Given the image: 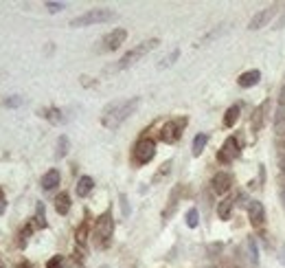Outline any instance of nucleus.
<instances>
[{"label": "nucleus", "instance_id": "obj_1", "mask_svg": "<svg viewBox=\"0 0 285 268\" xmlns=\"http://www.w3.org/2000/svg\"><path fill=\"white\" fill-rule=\"evenodd\" d=\"M138 103H141L138 97H132V99H125V101H112L110 105H105L101 115V123L108 130H117L129 115H134Z\"/></svg>", "mask_w": 285, "mask_h": 268}, {"label": "nucleus", "instance_id": "obj_2", "mask_svg": "<svg viewBox=\"0 0 285 268\" xmlns=\"http://www.w3.org/2000/svg\"><path fill=\"white\" fill-rule=\"evenodd\" d=\"M114 18H117V13H114L112 9H103V7H99V9H90V11H86V13L77 15V18H72V20H70V27H72V29L92 27V24L112 22Z\"/></svg>", "mask_w": 285, "mask_h": 268}, {"label": "nucleus", "instance_id": "obj_3", "mask_svg": "<svg viewBox=\"0 0 285 268\" xmlns=\"http://www.w3.org/2000/svg\"><path fill=\"white\" fill-rule=\"evenodd\" d=\"M112 233H114V220H112V211H105V213H101L99 218H97L94 222V246L97 248H105L110 244L112 240Z\"/></svg>", "mask_w": 285, "mask_h": 268}, {"label": "nucleus", "instance_id": "obj_4", "mask_svg": "<svg viewBox=\"0 0 285 268\" xmlns=\"http://www.w3.org/2000/svg\"><path fill=\"white\" fill-rule=\"evenodd\" d=\"M160 44V40L158 38H151V40H145V42H141V44H136L132 51H127L123 58L119 60V64H117V70H123V68H129L132 64H136L138 60H143L145 55H147L149 51H154Z\"/></svg>", "mask_w": 285, "mask_h": 268}, {"label": "nucleus", "instance_id": "obj_5", "mask_svg": "<svg viewBox=\"0 0 285 268\" xmlns=\"http://www.w3.org/2000/svg\"><path fill=\"white\" fill-rule=\"evenodd\" d=\"M154 156H156V141L147 139V136L141 141H136L134 150H132V158H134L136 165H147Z\"/></svg>", "mask_w": 285, "mask_h": 268}, {"label": "nucleus", "instance_id": "obj_6", "mask_svg": "<svg viewBox=\"0 0 285 268\" xmlns=\"http://www.w3.org/2000/svg\"><path fill=\"white\" fill-rule=\"evenodd\" d=\"M125 38H127V31H125V29H112L110 33H105V35L99 40V46H97V51H99V53L117 51V48L125 42Z\"/></svg>", "mask_w": 285, "mask_h": 268}, {"label": "nucleus", "instance_id": "obj_7", "mask_svg": "<svg viewBox=\"0 0 285 268\" xmlns=\"http://www.w3.org/2000/svg\"><path fill=\"white\" fill-rule=\"evenodd\" d=\"M184 126H186V119L184 117L182 119H171V121H167V123L162 126V130H160V141L162 143H176L182 136Z\"/></svg>", "mask_w": 285, "mask_h": 268}, {"label": "nucleus", "instance_id": "obj_8", "mask_svg": "<svg viewBox=\"0 0 285 268\" xmlns=\"http://www.w3.org/2000/svg\"><path fill=\"white\" fill-rule=\"evenodd\" d=\"M239 143H237V139L235 136H228V139L224 141V145H222V150L217 152V160L222 165H231L235 158L239 156Z\"/></svg>", "mask_w": 285, "mask_h": 268}, {"label": "nucleus", "instance_id": "obj_9", "mask_svg": "<svg viewBox=\"0 0 285 268\" xmlns=\"http://www.w3.org/2000/svg\"><path fill=\"white\" fill-rule=\"evenodd\" d=\"M276 13H279V5H270V7H265V9L263 11H259L257 15H255V18H252L250 20V24H248V29L250 31H257V29H263L265 27V24L268 22H270L272 18H274V15Z\"/></svg>", "mask_w": 285, "mask_h": 268}, {"label": "nucleus", "instance_id": "obj_10", "mask_svg": "<svg viewBox=\"0 0 285 268\" xmlns=\"http://www.w3.org/2000/svg\"><path fill=\"white\" fill-rule=\"evenodd\" d=\"M248 218L252 226H263L265 224V209L259 200H250L248 205Z\"/></svg>", "mask_w": 285, "mask_h": 268}, {"label": "nucleus", "instance_id": "obj_11", "mask_svg": "<svg viewBox=\"0 0 285 268\" xmlns=\"http://www.w3.org/2000/svg\"><path fill=\"white\" fill-rule=\"evenodd\" d=\"M231 187H233V176L228 174V172H217L213 176V191L219 193V196H222V193H226L228 189H231Z\"/></svg>", "mask_w": 285, "mask_h": 268}, {"label": "nucleus", "instance_id": "obj_12", "mask_svg": "<svg viewBox=\"0 0 285 268\" xmlns=\"http://www.w3.org/2000/svg\"><path fill=\"white\" fill-rule=\"evenodd\" d=\"M259 82H261V73H259L257 68L241 73L239 79H237V84H239L241 88H252V86H257Z\"/></svg>", "mask_w": 285, "mask_h": 268}, {"label": "nucleus", "instance_id": "obj_13", "mask_svg": "<svg viewBox=\"0 0 285 268\" xmlns=\"http://www.w3.org/2000/svg\"><path fill=\"white\" fill-rule=\"evenodd\" d=\"M60 181H62V174L57 172V169H48V172L42 176V189L44 191H51V189H55L57 185H60Z\"/></svg>", "mask_w": 285, "mask_h": 268}, {"label": "nucleus", "instance_id": "obj_14", "mask_svg": "<svg viewBox=\"0 0 285 268\" xmlns=\"http://www.w3.org/2000/svg\"><path fill=\"white\" fill-rule=\"evenodd\" d=\"M274 134L276 139H285V105H279L274 115Z\"/></svg>", "mask_w": 285, "mask_h": 268}, {"label": "nucleus", "instance_id": "obj_15", "mask_svg": "<svg viewBox=\"0 0 285 268\" xmlns=\"http://www.w3.org/2000/svg\"><path fill=\"white\" fill-rule=\"evenodd\" d=\"M94 189V181L90 176H81L79 181H77V187H75V191H77V196L79 198H86L88 193H90Z\"/></svg>", "mask_w": 285, "mask_h": 268}, {"label": "nucleus", "instance_id": "obj_16", "mask_svg": "<svg viewBox=\"0 0 285 268\" xmlns=\"http://www.w3.org/2000/svg\"><path fill=\"white\" fill-rule=\"evenodd\" d=\"M233 205H235V198H233V196H224V198H222V202L217 205V216H219V220H228V218H231Z\"/></svg>", "mask_w": 285, "mask_h": 268}, {"label": "nucleus", "instance_id": "obj_17", "mask_svg": "<svg viewBox=\"0 0 285 268\" xmlns=\"http://www.w3.org/2000/svg\"><path fill=\"white\" fill-rule=\"evenodd\" d=\"M55 209H57V213H60V216H66L70 211V196L66 191H62L60 196L55 198Z\"/></svg>", "mask_w": 285, "mask_h": 268}, {"label": "nucleus", "instance_id": "obj_18", "mask_svg": "<svg viewBox=\"0 0 285 268\" xmlns=\"http://www.w3.org/2000/svg\"><path fill=\"white\" fill-rule=\"evenodd\" d=\"M239 115H241V108H239V105H237V103H235V105H231V108L226 110L224 126H226V128H233V126L239 121Z\"/></svg>", "mask_w": 285, "mask_h": 268}, {"label": "nucleus", "instance_id": "obj_19", "mask_svg": "<svg viewBox=\"0 0 285 268\" xmlns=\"http://www.w3.org/2000/svg\"><path fill=\"white\" fill-rule=\"evenodd\" d=\"M40 117L48 119L51 123H62V110H57V108H44V110H40Z\"/></svg>", "mask_w": 285, "mask_h": 268}, {"label": "nucleus", "instance_id": "obj_20", "mask_svg": "<svg viewBox=\"0 0 285 268\" xmlns=\"http://www.w3.org/2000/svg\"><path fill=\"white\" fill-rule=\"evenodd\" d=\"M68 150H70V139H68L66 134H62L60 141H57V154H55V156L57 158H64L68 154Z\"/></svg>", "mask_w": 285, "mask_h": 268}, {"label": "nucleus", "instance_id": "obj_21", "mask_svg": "<svg viewBox=\"0 0 285 268\" xmlns=\"http://www.w3.org/2000/svg\"><path fill=\"white\" fill-rule=\"evenodd\" d=\"M206 143H208V136L206 134H198V136H195V139H193V156H200V154L204 152Z\"/></svg>", "mask_w": 285, "mask_h": 268}, {"label": "nucleus", "instance_id": "obj_22", "mask_svg": "<svg viewBox=\"0 0 285 268\" xmlns=\"http://www.w3.org/2000/svg\"><path fill=\"white\" fill-rule=\"evenodd\" d=\"M35 224L37 226H46V209H44V202H37V207H35Z\"/></svg>", "mask_w": 285, "mask_h": 268}, {"label": "nucleus", "instance_id": "obj_23", "mask_svg": "<svg viewBox=\"0 0 285 268\" xmlns=\"http://www.w3.org/2000/svg\"><path fill=\"white\" fill-rule=\"evenodd\" d=\"M178 58H180V51L176 48V51H171V53L167 55V58H162V62L158 64V68H167V66H171V64H174Z\"/></svg>", "mask_w": 285, "mask_h": 268}, {"label": "nucleus", "instance_id": "obj_24", "mask_svg": "<svg viewBox=\"0 0 285 268\" xmlns=\"http://www.w3.org/2000/svg\"><path fill=\"white\" fill-rule=\"evenodd\" d=\"M248 251H250V259H252V264H257V262H259V246H257V240H255V238H250V240H248Z\"/></svg>", "mask_w": 285, "mask_h": 268}, {"label": "nucleus", "instance_id": "obj_25", "mask_svg": "<svg viewBox=\"0 0 285 268\" xmlns=\"http://www.w3.org/2000/svg\"><path fill=\"white\" fill-rule=\"evenodd\" d=\"M86 242H88V224L84 222V224L79 226V231H77V244L86 246Z\"/></svg>", "mask_w": 285, "mask_h": 268}, {"label": "nucleus", "instance_id": "obj_26", "mask_svg": "<svg viewBox=\"0 0 285 268\" xmlns=\"http://www.w3.org/2000/svg\"><path fill=\"white\" fill-rule=\"evenodd\" d=\"M186 226H189V229H195V226H198V209L186 211Z\"/></svg>", "mask_w": 285, "mask_h": 268}, {"label": "nucleus", "instance_id": "obj_27", "mask_svg": "<svg viewBox=\"0 0 285 268\" xmlns=\"http://www.w3.org/2000/svg\"><path fill=\"white\" fill-rule=\"evenodd\" d=\"M31 233H33V226H31V224H27V226H24V229L20 231V240H18V244L20 246H27V242H29V235Z\"/></svg>", "mask_w": 285, "mask_h": 268}, {"label": "nucleus", "instance_id": "obj_28", "mask_svg": "<svg viewBox=\"0 0 285 268\" xmlns=\"http://www.w3.org/2000/svg\"><path fill=\"white\" fill-rule=\"evenodd\" d=\"M46 268H64V257L62 255H55L46 262Z\"/></svg>", "mask_w": 285, "mask_h": 268}, {"label": "nucleus", "instance_id": "obj_29", "mask_svg": "<svg viewBox=\"0 0 285 268\" xmlns=\"http://www.w3.org/2000/svg\"><path fill=\"white\" fill-rule=\"evenodd\" d=\"M5 105L7 108H18V105H22V97H9V99H5Z\"/></svg>", "mask_w": 285, "mask_h": 268}, {"label": "nucleus", "instance_id": "obj_30", "mask_svg": "<svg viewBox=\"0 0 285 268\" xmlns=\"http://www.w3.org/2000/svg\"><path fill=\"white\" fill-rule=\"evenodd\" d=\"M46 9L51 13H57V11L64 9V3H46Z\"/></svg>", "mask_w": 285, "mask_h": 268}, {"label": "nucleus", "instance_id": "obj_31", "mask_svg": "<svg viewBox=\"0 0 285 268\" xmlns=\"http://www.w3.org/2000/svg\"><path fill=\"white\" fill-rule=\"evenodd\" d=\"M121 207H123V216H129V207H127V198H125V193H121Z\"/></svg>", "mask_w": 285, "mask_h": 268}, {"label": "nucleus", "instance_id": "obj_32", "mask_svg": "<svg viewBox=\"0 0 285 268\" xmlns=\"http://www.w3.org/2000/svg\"><path fill=\"white\" fill-rule=\"evenodd\" d=\"M279 105H285V86L281 88V95H279Z\"/></svg>", "mask_w": 285, "mask_h": 268}, {"label": "nucleus", "instance_id": "obj_33", "mask_svg": "<svg viewBox=\"0 0 285 268\" xmlns=\"http://www.w3.org/2000/svg\"><path fill=\"white\" fill-rule=\"evenodd\" d=\"M281 202H283V209H285V187L281 189Z\"/></svg>", "mask_w": 285, "mask_h": 268}, {"label": "nucleus", "instance_id": "obj_34", "mask_svg": "<svg viewBox=\"0 0 285 268\" xmlns=\"http://www.w3.org/2000/svg\"><path fill=\"white\" fill-rule=\"evenodd\" d=\"M18 268H31V264H29V262H20Z\"/></svg>", "mask_w": 285, "mask_h": 268}, {"label": "nucleus", "instance_id": "obj_35", "mask_svg": "<svg viewBox=\"0 0 285 268\" xmlns=\"http://www.w3.org/2000/svg\"><path fill=\"white\" fill-rule=\"evenodd\" d=\"M3 211H5V202L0 200V213H3Z\"/></svg>", "mask_w": 285, "mask_h": 268}, {"label": "nucleus", "instance_id": "obj_36", "mask_svg": "<svg viewBox=\"0 0 285 268\" xmlns=\"http://www.w3.org/2000/svg\"><path fill=\"white\" fill-rule=\"evenodd\" d=\"M281 253H283V255H281V259H283V264H285V246H283V251H281Z\"/></svg>", "mask_w": 285, "mask_h": 268}, {"label": "nucleus", "instance_id": "obj_37", "mask_svg": "<svg viewBox=\"0 0 285 268\" xmlns=\"http://www.w3.org/2000/svg\"><path fill=\"white\" fill-rule=\"evenodd\" d=\"M0 200H5V193H3V187H0Z\"/></svg>", "mask_w": 285, "mask_h": 268}, {"label": "nucleus", "instance_id": "obj_38", "mask_svg": "<svg viewBox=\"0 0 285 268\" xmlns=\"http://www.w3.org/2000/svg\"><path fill=\"white\" fill-rule=\"evenodd\" d=\"M0 268H5V266H3V262H0Z\"/></svg>", "mask_w": 285, "mask_h": 268}]
</instances>
